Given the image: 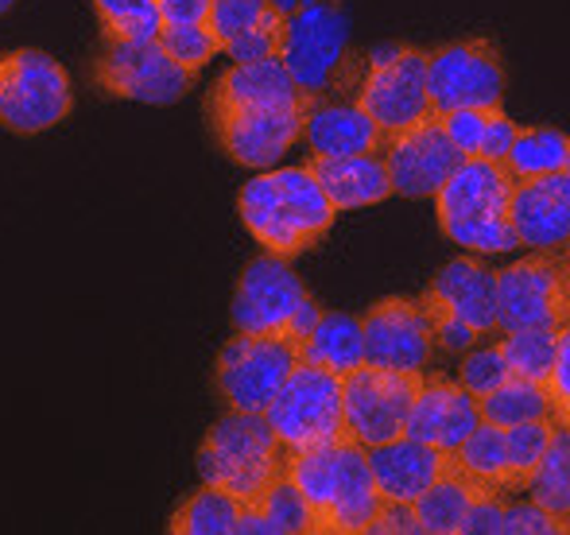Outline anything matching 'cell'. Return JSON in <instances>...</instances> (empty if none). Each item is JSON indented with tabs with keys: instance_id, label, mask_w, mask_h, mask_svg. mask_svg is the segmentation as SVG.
Returning <instances> with one entry per match:
<instances>
[{
	"instance_id": "obj_21",
	"label": "cell",
	"mask_w": 570,
	"mask_h": 535,
	"mask_svg": "<svg viewBox=\"0 0 570 535\" xmlns=\"http://www.w3.org/2000/svg\"><path fill=\"white\" fill-rule=\"evenodd\" d=\"M368 469H373V482L381 489L384 501H396V505H412L420 493H428L431 485L443 474H451L454 454H443L428 443H415V438L400 435L392 443L368 446Z\"/></svg>"
},
{
	"instance_id": "obj_32",
	"label": "cell",
	"mask_w": 570,
	"mask_h": 535,
	"mask_svg": "<svg viewBox=\"0 0 570 535\" xmlns=\"http://www.w3.org/2000/svg\"><path fill=\"white\" fill-rule=\"evenodd\" d=\"M556 423L551 419H532L504 427V497H520L528 485V477L535 474L540 458L548 454L551 438H556Z\"/></svg>"
},
{
	"instance_id": "obj_35",
	"label": "cell",
	"mask_w": 570,
	"mask_h": 535,
	"mask_svg": "<svg viewBox=\"0 0 570 535\" xmlns=\"http://www.w3.org/2000/svg\"><path fill=\"white\" fill-rule=\"evenodd\" d=\"M156 39L167 51V59L179 62V67L195 78L222 55L218 39H214V31L206 28V23H164Z\"/></svg>"
},
{
	"instance_id": "obj_8",
	"label": "cell",
	"mask_w": 570,
	"mask_h": 535,
	"mask_svg": "<svg viewBox=\"0 0 570 535\" xmlns=\"http://www.w3.org/2000/svg\"><path fill=\"white\" fill-rule=\"evenodd\" d=\"M570 323V265L567 252L532 249L524 260L497 271V326L512 330H559Z\"/></svg>"
},
{
	"instance_id": "obj_42",
	"label": "cell",
	"mask_w": 570,
	"mask_h": 535,
	"mask_svg": "<svg viewBox=\"0 0 570 535\" xmlns=\"http://www.w3.org/2000/svg\"><path fill=\"white\" fill-rule=\"evenodd\" d=\"M509 497L504 493H481L462 521V535H501V516Z\"/></svg>"
},
{
	"instance_id": "obj_5",
	"label": "cell",
	"mask_w": 570,
	"mask_h": 535,
	"mask_svg": "<svg viewBox=\"0 0 570 535\" xmlns=\"http://www.w3.org/2000/svg\"><path fill=\"white\" fill-rule=\"evenodd\" d=\"M195 466L203 485L229 493L240 508H256L268 485L287 469V446L256 412H229L198 443Z\"/></svg>"
},
{
	"instance_id": "obj_23",
	"label": "cell",
	"mask_w": 570,
	"mask_h": 535,
	"mask_svg": "<svg viewBox=\"0 0 570 535\" xmlns=\"http://www.w3.org/2000/svg\"><path fill=\"white\" fill-rule=\"evenodd\" d=\"M307 167L338 214L365 210V206L392 198V179L381 151H361V156H307Z\"/></svg>"
},
{
	"instance_id": "obj_45",
	"label": "cell",
	"mask_w": 570,
	"mask_h": 535,
	"mask_svg": "<svg viewBox=\"0 0 570 535\" xmlns=\"http://www.w3.org/2000/svg\"><path fill=\"white\" fill-rule=\"evenodd\" d=\"M12 4H16V0H0V12H8Z\"/></svg>"
},
{
	"instance_id": "obj_14",
	"label": "cell",
	"mask_w": 570,
	"mask_h": 535,
	"mask_svg": "<svg viewBox=\"0 0 570 535\" xmlns=\"http://www.w3.org/2000/svg\"><path fill=\"white\" fill-rule=\"evenodd\" d=\"M307 106H218L206 101V125L222 151L240 167L268 171L303 143Z\"/></svg>"
},
{
	"instance_id": "obj_34",
	"label": "cell",
	"mask_w": 570,
	"mask_h": 535,
	"mask_svg": "<svg viewBox=\"0 0 570 535\" xmlns=\"http://www.w3.org/2000/svg\"><path fill=\"white\" fill-rule=\"evenodd\" d=\"M101 23V39H156L159 20L156 0H94Z\"/></svg>"
},
{
	"instance_id": "obj_41",
	"label": "cell",
	"mask_w": 570,
	"mask_h": 535,
	"mask_svg": "<svg viewBox=\"0 0 570 535\" xmlns=\"http://www.w3.org/2000/svg\"><path fill=\"white\" fill-rule=\"evenodd\" d=\"M517 129H520V125L512 121V117L504 113L501 106L489 109V117H485V132H481V148H478V156H481V159H493V164H504V156H509L512 136H517Z\"/></svg>"
},
{
	"instance_id": "obj_25",
	"label": "cell",
	"mask_w": 570,
	"mask_h": 535,
	"mask_svg": "<svg viewBox=\"0 0 570 535\" xmlns=\"http://www.w3.org/2000/svg\"><path fill=\"white\" fill-rule=\"evenodd\" d=\"M303 361L318 365V369L345 377L357 365H365V334H361V318L345 315V310H323L315 330L303 341Z\"/></svg>"
},
{
	"instance_id": "obj_29",
	"label": "cell",
	"mask_w": 570,
	"mask_h": 535,
	"mask_svg": "<svg viewBox=\"0 0 570 535\" xmlns=\"http://www.w3.org/2000/svg\"><path fill=\"white\" fill-rule=\"evenodd\" d=\"M493 338L504 365H509V377L532 380V385L548 388L551 361H556L559 341L567 338V326H559V330H512V334H493Z\"/></svg>"
},
{
	"instance_id": "obj_30",
	"label": "cell",
	"mask_w": 570,
	"mask_h": 535,
	"mask_svg": "<svg viewBox=\"0 0 570 535\" xmlns=\"http://www.w3.org/2000/svg\"><path fill=\"white\" fill-rule=\"evenodd\" d=\"M240 521V501H233L229 493L203 485L198 493H190L179 508L171 513L167 532L171 535H237Z\"/></svg>"
},
{
	"instance_id": "obj_11",
	"label": "cell",
	"mask_w": 570,
	"mask_h": 535,
	"mask_svg": "<svg viewBox=\"0 0 570 535\" xmlns=\"http://www.w3.org/2000/svg\"><path fill=\"white\" fill-rule=\"evenodd\" d=\"M94 82L101 93L140 106H175L195 90L198 78L167 59L159 39H101L94 59Z\"/></svg>"
},
{
	"instance_id": "obj_38",
	"label": "cell",
	"mask_w": 570,
	"mask_h": 535,
	"mask_svg": "<svg viewBox=\"0 0 570 535\" xmlns=\"http://www.w3.org/2000/svg\"><path fill=\"white\" fill-rule=\"evenodd\" d=\"M268 4L272 0H210V20H206V28L214 31L218 47L226 51V43H233L240 31L253 28Z\"/></svg>"
},
{
	"instance_id": "obj_26",
	"label": "cell",
	"mask_w": 570,
	"mask_h": 535,
	"mask_svg": "<svg viewBox=\"0 0 570 535\" xmlns=\"http://www.w3.org/2000/svg\"><path fill=\"white\" fill-rule=\"evenodd\" d=\"M481 493H497V489L478 485L458 466H451V474H443L428 493H420V497L412 501L420 535H462L465 513H470V505L481 497Z\"/></svg>"
},
{
	"instance_id": "obj_4",
	"label": "cell",
	"mask_w": 570,
	"mask_h": 535,
	"mask_svg": "<svg viewBox=\"0 0 570 535\" xmlns=\"http://www.w3.org/2000/svg\"><path fill=\"white\" fill-rule=\"evenodd\" d=\"M512 175L504 164L470 156L435 190V218L446 241L470 252H512L520 249L509 221Z\"/></svg>"
},
{
	"instance_id": "obj_13",
	"label": "cell",
	"mask_w": 570,
	"mask_h": 535,
	"mask_svg": "<svg viewBox=\"0 0 570 535\" xmlns=\"http://www.w3.org/2000/svg\"><path fill=\"white\" fill-rule=\"evenodd\" d=\"M504 59L493 39L473 36L428 51L431 109H497L504 101Z\"/></svg>"
},
{
	"instance_id": "obj_27",
	"label": "cell",
	"mask_w": 570,
	"mask_h": 535,
	"mask_svg": "<svg viewBox=\"0 0 570 535\" xmlns=\"http://www.w3.org/2000/svg\"><path fill=\"white\" fill-rule=\"evenodd\" d=\"M512 179H543V175L570 171V140L567 132L551 125H524L512 136V148L504 156Z\"/></svg>"
},
{
	"instance_id": "obj_1",
	"label": "cell",
	"mask_w": 570,
	"mask_h": 535,
	"mask_svg": "<svg viewBox=\"0 0 570 535\" xmlns=\"http://www.w3.org/2000/svg\"><path fill=\"white\" fill-rule=\"evenodd\" d=\"M287 477L311 508V535H368L384 497L357 438L338 435L326 446L287 450Z\"/></svg>"
},
{
	"instance_id": "obj_2",
	"label": "cell",
	"mask_w": 570,
	"mask_h": 535,
	"mask_svg": "<svg viewBox=\"0 0 570 535\" xmlns=\"http://www.w3.org/2000/svg\"><path fill=\"white\" fill-rule=\"evenodd\" d=\"M240 226L253 234L268 257L295 260L303 252L318 249L331 237L338 210L323 195L311 167H279L264 171L237 195Z\"/></svg>"
},
{
	"instance_id": "obj_9",
	"label": "cell",
	"mask_w": 570,
	"mask_h": 535,
	"mask_svg": "<svg viewBox=\"0 0 570 535\" xmlns=\"http://www.w3.org/2000/svg\"><path fill=\"white\" fill-rule=\"evenodd\" d=\"M353 101L384 136L431 121L435 109H431L428 93V51L423 47H389V51L368 55Z\"/></svg>"
},
{
	"instance_id": "obj_37",
	"label": "cell",
	"mask_w": 570,
	"mask_h": 535,
	"mask_svg": "<svg viewBox=\"0 0 570 535\" xmlns=\"http://www.w3.org/2000/svg\"><path fill=\"white\" fill-rule=\"evenodd\" d=\"M279 39H284V4H276L272 0L268 8H264V16L253 23L248 31H240L233 43H226V51L233 62H256V59H272V55H279Z\"/></svg>"
},
{
	"instance_id": "obj_40",
	"label": "cell",
	"mask_w": 570,
	"mask_h": 535,
	"mask_svg": "<svg viewBox=\"0 0 570 535\" xmlns=\"http://www.w3.org/2000/svg\"><path fill=\"white\" fill-rule=\"evenodd\" d=\"M485 117H489V109H446V113H435V121L443 125L451 143L462 151V159H470V156H478V148H481Z\"/></svg>"
},
{
	"instance_id": "obj_39",
	"label": "cell",
	"mask_w": 570,
	"mask_h": 535,
	"mask_svg": "<svg viewBox=\"0 0 570 535\" xmlns=\"http://www.w3.org/2000/svg\"><path fill=\"white\" fill-rule=\"evenodd\" d=\"M570 524L567 521H556L548 508L532 505V501H520V497H509L504 505V516H501V535H567Z\"/></svg>"
},
{
	"instance_id": "obj_15",
	"label": "cell",
	"mask_w": 570,
	"mask_h": 535,
	"mask_svg": "<svg viewBox=\"0 0 570 535\" xmlns=\"http://www.w3.org/2000/svg\"><path fill=\"white\" fill-rule=\"evenodd\" d=\"M423 373L384 369V365H357L342 377V419L345 435L361 446H381L404 435L407 407L420 393Z\"/></svg>"
},
{
	"instance_id": "obj_22",
	"label": "cell",
	"mask_w": 570,
	"mask_h": 535,
	"mask_svg": "<svg viewBox=\"0 0 570 535\" xmlns=\"http://www.w3.org/2000/svg\"><path fill=\"white\" fill-rule=\"evenodd\" d=\"M303 143L311 156H361V151H381L384 132L353 98H311Z\"/></svg>"
},
{
	"instance_id": "obj_28",
	"label": "cell",
	"mask_w": 570,
	"mask_h": 535,
	"mask_svg": "<svg viewBox=\"0 0 570 535\" xmlns=\"http://www.w3.org/2000/svg\"><path fill=\"white\" fill-rule=\"evenodd\" d=\"M478 415L493 427H517V423H532V419H551L556 423V404H551V393L543 385H532V380L509 377L501 388H493L489 396L478 400Z\"/></svg>"
},
{
	"instance_id": "obj_12",
	"label": "cell",
	"mask_w": 570,
	"mask_h": 535,
	"mask_svg": "<svg viewBox=\"0 0 570 535\" xmlns=\"http://www.w3.org/2000/svg\"><path fill=\"white\" fill-rule=\"evenodd\" d=\"M264 419L287 450H311V446L334 443L338 435H345L342 377L299 361L276 393V400L268 404Z\"/></svg>"
},
{
	"instance_id": "obj_31",
	"label": "cell",
	"mask_w": 570,
	"mask_h": 535,
	"mask_svg": "<svg viewBox=\"0 0 570 535\" xmlns=\"http://www.w3.org/2000/svg\"><path fill=\"white\" fill-rule=\"evenodd\" d=\"M524 497L532 501V505L548 508L556 521L570 524V435H567V427L556 430L548 454L540 458L535 474L528 477Z\"/></svg>"
},
{
	"instance_id": "obj_16",
	"label": "cell",
	"mask_w": 570,
	"mask_h": 535,
	"mask_svg": "<svg viewBox=\"0 0 570 535\" xmlns=\"http://www.w3.org/2000/svg\"><path fill=\"white\" fill-rule=\"evenodd\" d=\"M365 365L423 373L435 361V330L420 295H389L361 315Z\"/></svg>"
},
{
	"instance_id": "obj_43",
	"label": "cell",
	"mask_w": 570,
	"mask_h": 535,
	"mask_svg": "<svg viewBox=\"0 0 570 535\" xmlns=\"http://www.w3.org/2000/svg\"><path fill=\"white\" fill-rule=\"evenodd\" d=\"M368 535H420V524H415V508L412 505H396V501H384L381 513L373 521V532Z\"/></svg>"
},
{
	"instance_id": "obj_6",
	"label": "cell",
	"mask_w": 570,
	"mask_h": 535,
	"mask_svg": "<svg viewBox=\"0 0 570 535\" xmlns=\"http://www.w3.org/2000/svg\"><path fill=\"white\" fill-rule=\"evenodd\" d=\"M318 315L323 307L311 299L303 279L295 276L292 260L268 257V252L245 265L229 307L237 334H287L299 346L315 330Z\"/></svg>"
},
{
	"instance_id": "obj_10",
	"label": "cell",
	"mask_w": 570,
	"mask_h": 535,
	"mask_svg": "<svg viewBox=\"0 0 570 535\" xmlns=\"http://www.w3.org/2000/svg\"><path fill=\"white\" fill-rule=\"evenodd\" d=\"M299 361L303 346L287 334H233L214 365V385L229 412L264 415Z\"/></svg>"
},
{
	"instance_id": "obj_7",
	"label": "cell",
	"mask_w": 570,
	"mask_h": 535,
	"mask_svg": "<svg viewBox=\"0 0 570 535\" xmlns=\"http://www.w3.org/2000/svg\"><path fill=\"white\" fill-rule=\"evenodd\" d=\"M75 109L70 75L55 55L20 47L0 55V129L36 136L67 121Z\"/></svg>"
},
{
	"instance_id": "obj_3",
	"label": "cell",
	"mask_w": 570,
	"mask_h": 535,
	"mask_svg": "<svg viewBox=\"0 0 570 535\" xmlns=\"http://www.w3.org/2000/svg\"><path fill=\"white\" fill-rule=\"evenodd\" d=\"M276 59L307 98H353L368 55L350 43L342 0H295L284 8Z\"/></svg>"
},
{
	"instance_id": "obj_33",
	"label": "cell",
	"mask_w": 570,
	"mask_h": 535,
	"mask_svg": "<svg viewBox=\"0 0 570 535\" xmlns=\"http://www.w3.org/2000/svg\"><path fill=\"white\" fill-rule=\"evenodd\" d=\"M454 466L478 485L504 493V430L481 419L454 450Z\"/></svg>"
},
{
	"instance_id": "obj_20",
	"label": "cell",
	"mask_w": 570,
	"mask_h": 535,
	"mask_svg": "<svg viewBox=\"0 0 570 535\" xmlns=\"http://www.w3.org/2000/svg\"><path fill=\"white\" fill-rule=\"evenodd\" d=\"M420 299L435 310L462 318L481 338H493L497 326V271L478 257H454L439 268V276L420 291Z\"/></svg>"
},
{
	"instance_id": "obj_24",
	"label": "cell",
	"mask_w": 570,
	"mask_h": 535,
	"mask_svg": "<svg viewBox=\"0 0 570 535\" xmlns=\"http://www.w3.org/2000/svg\"><path fill=\"white\" fill-rule=\"evenodd\" d=\"M206 101H218V106H307L311 98L292 82L284 62L272 55V59L233 62L229 70H222L218 82L206 90Z\"/></svg>"
},
{
	"instance_id": "obj_17",
	"label": "cell",
	"mask_w": 570,
	"mask_h": 535,
	"mask_svg": "<svg viewBox=\"0 0 570 535\" xmlns=\"http://www.w3.org/2000/svg\"><path fill=\"white\" fill-rule=\"evenodd\" d=\"M381 156L384 167H389L392 195L400 198H435V190L462 164V151L454 148L451 136L443 132V125L435 117L415 125V129L384 136Z\"/></svg>"
},
{
	"instance_id": "obj_18",
	"label": "cell",
	"mask_w": 570,
	"mask_h": 535,
	"mask_svg": "<svg viewBox=\"0 0 570 535\" xmlns=\"http://www.w3.org/2000/svg\"><path fill=\"white\" fill-rule=\"evenodd\" d=\"M481 423L478 400L465 393L451 373L423 369L420 393H415L412 407H407L404 435L415 443H428L443 454H454L462 446V438Z\"/></svg>"
},
{
	"instance_id": "obj_36",
	"label": "cell",
	"mask_w": 570,
	"mask_h": 535,
	"mask_svg": "<svg viewBox=\"0 0 570 535\" xmlns=\"http://www.w3.org/2000/svg\"><path fill=\"white\" fill-rule=\"evenodd\" d=\"M454 380L473 396V400H481V396H489L493 388H501L504 380H509V365H504L501 349H497V338L493 341L481 338L478 346L465 349L462 369H458Z\"/></svg>"
},
{
	"instance_id": "obj_19",
	"label": "cell",
	"mask_w": 570,
	"mask_h": 535,
	"mask_svg": "<svg viewBox=\"0 0 570 535\" xmlns=\"http://www.w3.org/2000/svg\"><path fill=\"white\" fill-rule=\"evenodd\" d=\"M509 221H512V234H517V245H524V249L567 252V241H570V171L512 182Z\"/></svg>"
},
{
	"instance_id": "obj_44",
	"label": "cell",
	"mask_w": 570,
	"mask_h": 535,
	"mask_svg": "<svg viewBox=\"0 0 570 535\" xmlns=\"http://www.w3.org/2000/svg\"><path fill=\"white\" fill-rule=\"evenodd\" d=\"M164 23H206L210 20V0H156Z\"/></svg>"
}]
</instances>
